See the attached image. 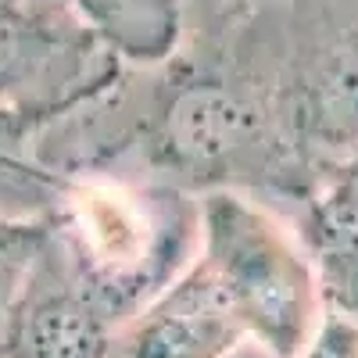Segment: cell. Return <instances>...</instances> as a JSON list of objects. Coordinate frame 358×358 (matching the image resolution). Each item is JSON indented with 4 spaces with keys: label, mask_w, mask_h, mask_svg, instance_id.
Segmentation results:
<instances>
[{
    "label": "cell",
    "mask_w": 358,
    "mask_h": 358,
    "mask_svg": "<svg viewBox=\"0 0 358 358\" xmlns=\"http://www.w3.org/2000/svg\"><path fill=\"white\" fill-rule=\"evenodd\" d=\"M50 233L115 326L162 294L197 255V197L115 172L62 179Z\"/></svg>",
    "instance_id": "6da1fadb"
},
{
    "label": "cell",
    "mask_w": 358,
    "mask_h": 358,
    "mask_svg": "<svg viewBox=\"0 0 358 358\" xmlns=\"http://www.w3.org/2000/svg\"><path fill=\"white\" fill-rule=\"evenodd\" d=\"M140 147L162 183L183 190H244L248 183L297 190L312 183L280 133L273 79L258 76H229L222 69L194 65L179 69L147 104Z\"/></svg>",
    "instance_id": "7a4b0ae2"
},
{
    "label": "cell",
    "mask_w": 358,
    "mask_h": 358,
    "mask_svg": "<svg viewBox=\"0 0 358 358\" xmlns=\"http://www.w3.org/2000/svg\"><path fill=\"white\" fill-rule=\"evenodd\" d=\"M115 337V319L94 297L54 233L43 262L18 305L0 358H108Z\"/></svg>",
    "instance_id": "8992f818"
},
{
    "label": "cell",
    "mask_w": 358,
    "mask_h": 358,
    "mask_svg": "<svg viewBox=\"0 0 358 358\" xmlns=\"http://www.w3.org/2000/svg\"><path fill=\"white\" fill-rule=\"evenodd\" d=\"M0 4H4V0H0Z\"/></svg>",
    "instance_id": "9c48e42d"
},
{
    "label": "cell",
    "mask_w": 358,
    "mask_h": 358,
    "mask_svg": "<svg viewBox=\"0 0 358 358\" xmlns=\"http://www.w3.org/2000/svg\"><path fill=\"white\" fill-rule=\"evenodd\" d=\"M276 122L312 183L358 158V0H280Z\"/></svg>",
    "instance_id": "277c9868"
},
{
    "label": "cell",
    "mask_w": 358,
    "mask_h": 358,
    "mask_svg": "<svg viewBox=\"0 0 358 358\" xmlns=\"http://www.w3.org/2000/svg\"><path fill=\"white\" fill-rule=\"evenodd\" d=\"M244 334L273 358H294L322 315L308 244L248 190L197 194V255Z\"/></svg>",
    "instance_id": "3957f363"
},
{
    "label": "cell",
    "mask_w": 358,
    "mask_h": 358,
    "mask_svg": "<svg viewBox=\"0 0 358 358\" xmlns=\"http://www.w3.org/2000/svg\"><path fill=\"white\" fill-rule=\"evenodd\" d=\"M248 341L241 319L197 262L115 326L108 358H229Z\"/></svg>",
    "instance_id": "5b68a950"
},
{
    "label": "cell",
    "mask_w": 358,
    "mask_h": 358,
    "mask_svg": "<svg viewBox=\"0 0 358 358\" xmlns=\"http://www.w3.org/2000/svg\"><path fill=\"white\" fill-rule=\"evenodd\" d=\"M50 244V222L0 212V348Z\"/></svg>",
    "instance_id": "52a82bcc"
},
{
    "label": "cell",
    "mask_w": 358,
    "mask_h": 358,
    "mask_svg": "<svg viewBox=\"0 0 358 358\" xmlns=\"http://www.w3.org/2000/svg\"><path fill=\"white\" fill-rule=\"evenodd\" d=\"M294 358H358V319L341 308H322L315 330Z\"/></svg>",
    "instance_id": "ba28073f"
}]
</instances>
